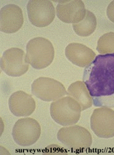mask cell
I'll return each mask as SVG.
<instances>
[{"label":"cell","mask_w":114,"mask_h":155,"mask_svg":"<svg viewBox=\"0 0 114 155\" xmlns=\"http://www.w3.org/2000/svg\"><path fill=\"white\" fill-rule=\"evenodd\" d=\"M57 139L69 149L86 150L92 145V136L85 128L79 125L64 127L57 133Z\"/></svg>","instance_id":"cell-4"},{"label":"cell","mask_w":114,"mask_h":155,"mask_svg":"<svg viewBox=\"0 0 114 155\" xmlns=\"http://www.w3.org/2000/svg\"><path fill=\"white\" fill-rule=\"evenodd\" d=\"M0 30L6 34H13L19 31L23 24L22 9L17 5L9 4L1 9Z\"/></svg>","instance_id":"cell-11"},{"label":"cell","mask_w":114,"mask_h":155,"mask_svg":"<svg viewBox=\"0 0 114 155\" xmlns=\"http://www.w3.org/2000/svg\"><path fill=\"white\" fill-rule=\"evenodd\" d=\"M96 50L101 55L114 54V32H107L101 36L98 40Z\"/></svg>","instance_id":"cell-16"},{"label":"cell","mask_w":114,"mask_h":155,"mask_svg":"<svg viewBox=\"0 0 114 155\" xmlns=\"http://www.w3.org/2000/svg\"><path fill=\"white\" fill-rule=\"evenodd\" d=\"M67 94L72 97L79 103L82 111L91 107L93 106V99L83 81H78L71 84L68 87Z\"/></svg>","instance_id":"cell-14"},{"label":"cell","mask_w":114,"mask_h":155,"mask_svg":"<svg viewBox=\"0 0 114 155\" xmlns=\"http://www.w3.org/2000/svg\"><path fill=\"white\" fill-rule=\"evenodd\" d=\"M72 27L75 32L81 37H88L91 35L97 27V19L94 13L86 10L85 18L77 24H73Z\"/></svg>","instance_id":"cell-15"},{"label":"cell","mask_w":114,"mask_h":155,"mask_svg":"<svg viewBox=\"0 0 114 155\" xmlns=\"http://www.w3.org/2000/svg\"><path fill=\"white\" fill-rule=\"evenodd\" d=\"M107 16L109 19L114 23V1L111 2L107 8Z\"/></svg>","instance_id":"cell-18"},{"label":"cell","mask_w":114,"mask_h":155,"mask_svg":"<svg viewBox=\"0 0 114 155\" xmlns=\"http://www.w3.org/2000/svg\"><path fill=\"white\" fill-rule=\"evenodd\" d=\"M86 10L82 0L58 2L56 15L63 22L77 24L86 16Z\"/></svg>","instance_id":"cell-10"},{"label":"cell","mask_w":114,"mask_h":155,"mask_svg":"<svg viewBox=\"0 0 114 155\" xmlns=\"http://www.w3.org/2000/svg\"><path fill=\"white\" fill-rule=\"evenodd\" d=\"M32 93L45 102L57 101L67 94L61 83L48 77H40L35 80L32 84Z\"/></svg>","instance_id":"cell-7"},{"label":"cell","mask_w":114,"mask_h":155,"mask_svg":"<svg viewBox=\"0 0 114 155\" xmlns=\"http://www.w3.org/2000/svg\"><path fill=\"white\" fill-rule=\"evenodd\" d=\"M41 133L40 125L35 119L23 118L16 122L12 135L17 145L26 147L34 145L40 138Z\"/></svg>","instance_id":"cell-5"},{"label":"cell","mask_w":114,"mask_h":155,"mask_svg":"<svg viewBox=\"0 0 114 155\" xmlns=\"http://www.w3.org/2000/svg\"><path fill=\"white\" fill-rule=\"evenodd\" d=\"M8 104L10 111L16 117H28L36 109V102L32 96L22 91L12 94Z\"/></svg>","instance_id":"cell-12"},{"label":"cell","mask_w":114,"mask_h":155,"mask_svg":"<svg viewBox=\"0 0 114 155\" xmlns=\"http://www.w3.org/2000/svg\"><path fill=\"white\" fill-rule=\"evenodd\" d=\"M30 64L24 51L19 48H11L4 51L1 58V68L7 75L19 77L26 73Z\"/></svg>","instance_id":"cell-8"},{"label":"cell","mask_w":114,"mask_h":155,"mask_svg":"<svg viewBox=\"0 0 114 155\" xmlns=\"http://www.w3.org/2000/svg\"><path fill=\"white\" fill-rule=\"evenodd\" d=\"M45 150H46L45 153L46 154H49V153L50 154H54V153L63 154L65 153L64 149L57 146V145H51V146H49L46 148Z\"/></svg>","instance_id":"cell-17"},{"label":"cell","mask_w":114,"mask_h":155,"mask_svg":"<svg viewBox=\"0 0 114 155\" xmlns=\"http://www.w3.org/2000/svg\"><path fill=\"white\" fill-rule=\"evenodd\" d=\"M83 81L95 107H114V54L96 56L85 68Z\"/></svg>","instance_id":"cell-1"},{"label":"cell","mask_w":114,"mask_h":155,"mask_svg":"<svg viewBox=\"0 0 114 155\" xmlns=\"http://www.w3.org/2000/svg\"><path fill=\"white\" fill-rule=\"evenodd\" d=\"M67 58L75 65L86 68L96 58L94 51L87 46L80 43H70L66 48Z\"/></svg>","instance_id":"cell-13"},{"label":"cell","mask_w":114,"mask_h":155,"mask_svg":"<svg viewBox=\"0 0 114 155\" xmlns=\"http://www.w3.org/2000/svg\"><path fill=\"white\" fill-rule=\"evenodd\" d=\"M26 51L27 61L36 70L47 68L54 58V47L51 42L44 37H35L29 41Z\"/></svg>","instance_id":"cell-2"},{"label":"cell","mask_w":114,"mask_h":155,"mask_svg":"<svg viewBox=\"0 0 114 155\" xmlns=\"http://www.w3.org/2000/svg\"><path fill=\"white\" fill-rule=\"evenodd\" d=\"M27 10L30 22L38 28L48 26L56 16L55 8L48 0H30L27 3Z\"/></svg>","instance_id":"cell-6"},{"label":"cell","mask_w":114,"mask_h":155,"mask_svg":"<svg viewBox=\"0 0 114 155\" xmlns=\"http://www.w3.org/2000/svg\"><path fill=\"white\" fill-rule=\"evenodd\" d=\"M91 128L94 134L101 138L114 137V110L100 107L94 109L90 120Z\"/></svg>","instance_id":"cell-9"},{"label":"cell","mask_w":114,"mask_h":155,"mask_svg":"<svg viewBox=\"0 0 114 155\" xmlns=\"http://www.w3.org/2000/svg\"><path fill=\"white\" fill-rule=\"evenodd\" d=\"M82 111L79 103L69 96L53 101L50 106V114L52 119L57 124L64 127L77 124L80 119Z\"/></svg>","instance_id":"cell-3"}]
</instances>
